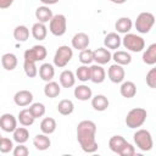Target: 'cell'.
I'll return each mask as SVG.
<instances>
[{"label": "cell", "instance_id": "5bb4252c", "mask_svg": "<svg viewBox=\"0 0 156 156\" xmlns=\"http://www.w3.org/2000/svg\"><path fill=\"white\" fill-rule=\"evenodd\" d=\"M106 78V72L102 68L101 65H93L90 67V80L95 84H100L105 80Z\"/></svg>", "mask_w": 156, "mask_h": 156}, {"label": "cell", "instance_id": "e575fe53", "mask_svg": "<svg viewBox=\"0 0 156 156\" xmlns=\"http://www.w3.org/2000/svg\"><path fill=\"white\" fill-rule=\"evenodd\" d=\"M76 78H78V80L80 82H88L90 80V67L88 65H82L77 68L76 71Z\"/></svg>", "mask_w": 156, "mask_h": 156}, {"label": "cell", "instance_id": "484cf974", "mask_svg": "<svg viewBox=\"0 0 156 156\" xmlns=\"http://www.w3.org/2000/svg\"><path fill=\"white\" fill-rule=\"evenodd\" d=\"M52 11L49 9V6L44 5V6H39L37 10H35V17L38 20V22H41V23H46L51 20L52 17Z\"/></svg>", "mask_w": 156, "mask_h": 156}, {"label": "cell", "instance_id": "4fadbf2b", "mask_svg": "<svg viewBox=\"0 0 156 156\" xmlns=\"http://www.w3.org/2000/svg\"><path fill=\"white\" fill-rule=\"evenodd\" d=\"M72 48L73 49H77V50H83V49H87L89 43H90V39H89V35L87 33H83V32H79V33H76L72 38Z\"/></svg>", "mask_w": 156, "mask_h": 156}, {"label": "cell", "instance_id": "7402d4cb", "mask_svg": "<svg viewBox=\"0 0 156 156\" xmlns=\"http://www.w3.org/2000/svg\"><path fill=\"white\" fill-rule=\"evenodd\" d=\"M60 84L63 88H72L76 84V76L72 71L65 69L60 74Z\"/></svg>", "mask_w": 156, "mask_h": 156}, {"label": "cell", "instance_id": "8fae6325", "mask_svg": "<svg viewBox=\"0 0 156 156\" xmlns=\"http://www.w3.org/2000/svg\"><path fill=\"white\" fill-rule=\"evenodd\" d=\"M13 101L17 106L20 107H24V106H28L33 102V94L29 91V90H18L15 96H13Z\"/></svg>", "mask_w": 156, "mask_h": 156}, {"label": "cell", "instance_id": "cb8c5ba5", "mask_svg": "<svg viewBox=\"0 0 156 156\" xmlns=\"http://www.w3.org/2000/svg\"><path fill=\"white\" fill-rule=\"evenodd\" d=\"M133 27V22L129 17H121L116 21L115 23V28L118 33H122V34H126V33H129V30L132 29Z\"/></svg>", "mask_w": 156, "mask_h": 156}, {"label": "cell", "instance_id": "ab89813d", "mask_svg": "<svg viewBox=\"0 0 156 156\" xmlns=\"http://www.w3.org/2000/svg\"><path fill=\"white\" fill-rule=\"evenodd\" d=\"M146 84L151 89L156 88V68H151L146 73Z\"/></svg>", "mask_w": 156, "mask_h": 156}, {"label": "cell", "instance_id": "836d02e7", "mask_svg": "<svg viewBox=\"0 0 156 156\" xmlns=\"http://www.w3.org/2000/svg\"><path fill=\"white\" fill-rule=\"evenodd\" d=\"M13 38L20 41V43H23V41H27V39L29 38V29L23 26V24H20L17 26L15 29H13Z\"/></svg>", "mask_w": 156, "mask_h": 156}, {"label": "cell", "instance_id": "f6af8a7d", "mask_svg": "<svg viewBox=\"0 0 156 156\" xmlns=\"http://www.w3.org/2000/svg\"><path fill=\"white\" fill-rule=\"evenodd\" d=\"M108 1H111L113 4H117V5H121V4H124L127 0H108Z\"/></svg>", "mask_w": 156, "mask_h": 156}, {"label": "cell", "instance_id": "3957f363", "mask_svg": "<svg viewBox=\"0 0 156 156\" xmlns=\"http://www.w3.org/2000/svg\"><path fill=\"white\" fill-rule=\"evenodd\" d=\"M122 44L127 50L132 52H140L145 49V40L140 35L133 33H126L122 38Z\"/></svg>", "mask_w": 156, "mask_h": 156}, {"label": "cell", "instance_id": "9a60e30c", "mask_svg": "<svg viewBox=\"0 0 156 156\" xmlns=\"http://www.w3.org/2000/svg\"><path fill=\"white\" fill-rule=\"evenodd\" d=\"M122 44V39L121 37L118 35V33H108L105 39H104V45L106 49H110V50H117Z\"/></svg>", "mask_w": 156, "mask_h": 156}, {"label": "cell", "instance_id": "d590c367", "mask_svg": "<svg viewBox=\"0 0 156 156\" xmlns=\"http://www.w3.org/2000/svg\"><path fill=\"white\" fill-rule=\"evenodd\" d=\"M23 69H24L26 76L29 77V78H34L38 74V68L35 66V62H33V61L24 60V62H23Z\"/></svg>", "mask_w": 156, "mask_h": 156}, {"label": "cell", "instance_id": "277c9868", "mask_svg": "<svg viewBox=\"0 0 156 156\" xmlns=\"http://www.w3.org/2000/svg\"><path fill=\"white\" fill-rule=\"evenodd\" d=\"M155 24V16L151 12H140L135 20V29L141 33V34H146L151 30V28Z\"/></svg>", "mask_w": 156, "mask_h": 156}, {"label": "cell", "instance_id": "ba28073f", "mask_svg": "<svg viewBox=\"0 0 156 156\" xmlns=\"http://www.w3.org/2000/svg\"><path fill=\"white\" fill-rule=\"evenodd\" d=\"M46 55H48V51L44 45H34L33 48L24 51L23 57H24V60L38 62V61H43L46 57Z\"/></svg>", "mask_w": 156, "mask_h": 156}, {"label": "cell", "instance_id": "d6a6232c", "mask_svg": "<svg viewBox=\"0 0 156 156\" xmlns=\"http://www.w3.org/2000/svg\"><path fill=\"white\" fill-rule=\"evenodd\" d=\"M12 133H13V140L18 144H24L29 139V132L26 127H17Z\"/></svg>", "mask_w": 156, "mask_h": 156}, {"label": "cell", "instance_id": "ffe728a7", "mask_svg": "<svg viewBox=\"0 0 156 156\" xmlns=\"http://www.w3.org/2000/svg\"><path fill=\"white\" fill-rule=\"evenodd\" d=\"M119 93L123 98L126 99H132L135 96L136 94V87L133 82L130 80H127V82H122L121 84V88H119Z\"/></svg>", "mask_w": 156, "mask_h": 156}, {"label": "cell", "instance_id": "ac0fdd59", "mask_svg": "<svg viewBox=\"0 0 156 156\" xmlns=\"http://www.w3.org/2000/svg\"><path fill=\"white\" fill-rule=\"evenodd\" d=\"M33 145L35 146L37 150L39 151H45L50 147L51 145V141H50V138L48 136V134H38L34 136L33 139Z\"/></svg>", "mask_w": 156, "mask_h": 156}, {"label": "cell", "instance_id": "7c38bea8", "mask_svg": "<svg viewBox=\"0 0 156 156\" xmlns=\"http://www.w3.org/2000/svg\"><path fill=\"white\" fill-rule=\"evenodd\" d=\"M111 58H112V54L106 48H98L93 51V60L98 65H101V66L106 65L107 62H110Z\"/></svg>", "mask_w": 156, "mask_h": 156}, {"label": "cell", "instance_id": "44dd1931", "mask_svg": "<svg viewBox=\"0 0 156 156\" xmlns=\"http://www.w3.org/2000/svg\"><path fill=\"white\" fill-rule=\"evenodd\" d=\"M30 33H32V35H33L34 39H37V40H44L46 38V34H48V28H46L45 23L37 22V23H34L32 26Z\"/></svg>", "mask_w": 156, "mask_h": 156}, {"label": "cell", "instance_id": "ee69618b", "mask_svg": "<svg viewBox=\"0 0 156 156\" xmlns=\"http://www.w3.org/2000/svg\"><path fill=\"white\" fill-rule=\"evenodd\" d=\"M44 5H46V6H49V5H55V4H57L60 0H40Z\"/></svg>", "mask_w": 156, "mask_h": 156}, {"label": "cell", "instance_id": "7a4b0ae2", "mask_svg": "<svg viewBox=\"0 0 156 156\" xmlns=\"http://www.w3.org/2000/svg\"><path fill=\"white\" fill-rule=\"evenodd\" d=\"M146 117H147V112L145 108L143 107H135V108H132L127 116H126V124L128 128L130 129H136L139 127H141L144 124V122L146 121Z\"/></svg>", "mask_w": 156, "mask_h": 156}, {"label": "cell", "instance_id": "7bdbcfd3", "mask_svg": "<svg viewBox=\"0 0 156 156\" xmlns=\"http://www.w3.org/2000/svg\"><path fill=\"white\" fill-rule=\"evenodd\" d=\"M15 0H0V9L1 10H5V9H9L12 4H13Z\"/></svg>", "mask_w": 156, "mask_h": 156}, {"label": "cell", "instance_id": "e0dca14e", "mask_svg": "<svg viewBox=\"0 0 156 156\" xmlns=\"http://www.w3.org/2000/svg\"><path fill=\"white\" fill-rule=\"evenodd\" d=\"M73 94H74V98H77V99L80 100V101H88V100H90L91 96H93L91 89H90L88 85H85V84H82V85L76 87Z\"/></svg>", "mask_w": 156, "mask_h": 156}, {"label": "cell", "instance_id": "30bf717a", "mask_svg": "<svg viewBox=\"0 0 156 156\" xmlns=\"http://www.w3.org/2000/svg\"><path fill=\"white\" fill-rule=\"evenodd\" d=\"M0 128L6 133H12L17 128V119L11 113H4L0 116Z\"/></svg>", "mask_w": 156, "mask_h": 156}, {"label": "cell", "instance_id": "8992f818", "mask_svg": "<svg viewBox=\"0 0 156 156\" xmlns=\"http://www.w3.org/2000/svg\"><path fill=\"white\" fill-rule=\"evenodd\" d=\"M134 143L141 151H150L154 146L151 133L146 129H138L134 133Z\"/></svg>", "mask_w": 156, "mask_h": 156}, {"label": "cell", "instance_id": "d6986e66", "mask_svg": "<svg viewBox=\"0 0 156 156\" xmlns=\"http://www.w3.org/2000/svg\"><path fill=\"white\" fill-rule=\"evenodd\" d=\"M108 105H110L108 99H107L105 95L98 94V95H95L94 98L91 96V106H93L94 110L102 112V111H105V110L108 107Z\"/></svg>", "mask_w": 156, "mask_h": 156}, {"label": "cell", "instance_id": "2e32d148", "mask_svg": "<svg viewBox=\"0 0 156 156\" xmlns=\"http://www.w3.org/2000/svg\"><path fill=\"white\" fill-rule=\"evenodd\" d=\"M17 63H18L17 56L12 52H6L1 56V66L6 71H13L17 67Z\"/></svg>", "mask_w": 156, "mask_h": 156}, {"label": "cell", "instance_id": "1f68e13d", "mask_svg": "<svg viewBox=\"0 0 156 156\" xmlns=\"http://www.w3.org/2000/svg\"><path fill=\"white\" fill-rule=\"evenodd\" d=\"M73 110H74V104H73L72 100H68V99L61 100V101L58 102V105H57V111H58V113H61V115H63V116L71 115V113L73 112Z\"/></svg>", "mask_w": 156, "mask_h": 156}, {"label": "cell", "instance_id": "f546056e", "mask_svg": "<svg viewBox=\"0 0 156 156\" xmlns=\"http://www.w3.org/2000/svg\"><path fill=\"white\" fill-rule=\"evenodd\" d=\"M56 121L52 118V117H45L41 122H40V130L44 133V134H52L55 130H56Z\"/></svg>", "mask_w": 156, "mask_h": 156}, {"label": "cell", "instance_id": "f1b7e54d", "mask_svg": "<svg viewBox=\"0 0 156 156\" xmlns=\"http://www.w3.org/2000/svg\"><path fill=\"white\" fill-rule=\"evenodd\" d=\"M143 62L146 65H155L156 63V43L149 45V48L143 54Z\"/></svg>", "mask_w": 156, "mask_h": 156}, {"label": "cell", "instance_id": "6da1fadb", "mask_svg": "<svg viewBox=\"0 0 156 156\" xmlns=\"http://www.w3.org/2000/svg\"><path fill=\"white\" fill-rule=\"evenodd\" d=\"M96 135V124L90 119H84L77 126V140L84 152L91 154L98 150Z\"/></svg>", "mask_w": 156, "mask_h": 156}, {"label": "cell", "instance_id": "d4e9b609", "mask_svg": "<svg viewBox=\"0 0 156 156\" xmlns=\"http://www.w3.org/2000/svg\"><path fill=\"white\" fill-rule=\"evenodd\" d=\"M55 76V68L51 63H43L39 67V77L44 80V82H50L52 80Z\"/></svg>", "mask_w": 156, "mask_h": 156}, {"label": "cell", "instance_id": "4dcf8cb0", "mask_svg": "<svg viewBox=\"0 0 156 156\" xmlns=\"http://www.w3.org/2000/svg\"><path fill=\"white\" fill-rule=\"evenodd\" d=\"M17 119L20 121V123H21L23 127H29V126H32V124L34 123V121H35V118H34L33 115L30 113L29 108H23V110H21L20 113H18V118H17Z\"/></svg>", "mask_w": 156, "mask_h": 156}, {"label": "cell", "instance_id": "603a6c76", "mask_svg": "<svg viewBox=\"0 0 156 156\" xmlns=\"http://www.w3.org/2000/svg\"><path fill=\"white\" fill-rule=\"evenodd\" d=\"M126 144H127V140L121 135H113L108 140V147L111 149V151H113V152H116L118 155H119L121 150L123 149V146Z\"/></svg>", "mask_w": 156, "mask_h": 156}, {"label": "cell", "instance_id": "8d00e7d4", "mask_svg": "<svg viewBox=\"0 0 156 156\" xmlns=\"http://www.w3.org/2000/svg\"><path fill=\"white\" fill-rule=\"evenodd\" d=\"M29 111H30V113L33 115L34 118L43 117V116L45 115V105L41 104V102H34V104H30V106H29Z\"/></svg>", "mask_w": 156, "mask_h": 156}, {"label": "cell", "instance_id": "83f0119b", "mask_svg": "<svg viewBox=\"0 0 156 156\" xmlns=\"http://www.w3.org/2000/svg\"><path fill=\"white\" fill-rule=\"evenodd\" d=\"M61 93V88L58 85V83L54 82V80H50V82H46L45 87H44V94L45 96L50 98V99H54V98H57Z\"/></svg>", "mask_w": 156, "mask_h": 156}, {"label": "cell", "instance_id": "bcb514c9", "mask_svg": "<svg viewBox=\"0 0 156 156\" xmlns=\"http://www.w3.org/2000/svg\"><path fill=\"white\" fill-rule=\"evenodd\" d=\"M1 138H2V136H1V134H0V140H1Z\"/></svg>", "mask_w": 156, "mask_h": 156}, {"label": "cell", "instance_id": "9c48e42d", "mask_svg": "<svg viewBox=\"0 0 156 156\" xmlns=\"http://www.w3.org/2000/svg\"><path fill=\"white\" fill-rule=\"evenodd\" d=\"M107 77L112 83H116V84L122 83L124 80V77H126V72H124L123 66H121L118 63L111 65L107 69Z\"/></svg>", "mask_w": 156, "mask_h": 156}, {"label": "cell", "instance_id": "f35d334b", "mask_svg": "<svg viewBox=\"0 0 156 156\" xmlns=\"http://www.w3.org/2000/svg\"><path fill=\"white\" fill-rule=\"evenodd\" d=\"M13 149V143L10 138H1L0 140V152L1 154H9Z\"/></svg>", "mask_w": 156, "mask_h": 156}, {"label": "cell", "instance_id": "52a82bcc", "mask_svg": "<svg viewBox=\"0 0 156 156\" xmlns=\"http://www.w3.org/2000/svg\"><path fill=\"white\" fill-rule=\"evenodd\" d=\"M73 57V50L72 48H69L68 45H61L58 46V49L55 52L54 56V65L56 67H65L67 66V63L71 61V58Z\"/></svg>", "mask_w": 156, "mask_h": 156}, {"label": "cell", "instance_id": "5b68a950", "mask_svg": "<svg viewBox=\"0 0 156 156\" xmlns=\"http://www.w3.org/2000/svg\"><path fill=\"white\" fill-rule=\"evenodd\" d=\"M49 29L55 37H62L67 30V20L62 13L54 15L49 21Z\"/></svg>", "mask_w": 156, "mask_h": 156}, {"label": "cell", "instance_id": "4316f807", "mask_svg": "<svg viewBox=\"0 0 156 156\" xmlns=\"http://www.w3.org/2000/svg\"><path fill=\"white\" fill-rule=\"evenodd\" d=\"M111 60H113L116 63H118L121 66H126V65H129L132 62V56L127 51L117 50L116 52L112 54V58Z\"/></svg>", "mask_w": 156, "mask_h": 156}, {"label": "cell", "instance_id": "60d3db41", "mask_svg": "<svg viewBox=\"0 0 156 156\" xmlns=\"http://www.w3.org/2000/svg\"><path fill=\"white\" fill-rule=\"evenodd\" d=\"M12 154L13 156H27L29 154V150L24 144H18L12 149Z\"/></svg>", "mask_w": 156, "mask_h": 156}, {"label": "cell", "instance_id": "b9f144b4", "mask_svg": "<svg viewBox=\"0 0 156 156\" xmlns=\"http://www.w3.org/2000/svg\"><path fill=\"white\" fill-rule=\"evenodd\" d=\"M134 154H135V149H134V146H133L132 144H129L128 141H127V144L123 146V149H122L121 152H119L121 156H133Z\"/></svg>", "mask_w": 156, "mask_h": 156}, {"label": "cell", "instance_id": "74e56055", "mask_svg": "<svg viewBox=\"0 0 156 156\" xmlns=\"http://www.w3.org/2000/svg\"><path fill=\"white\" fill-rule=\"evenodd\" d=\"M79 61L82 65H90L94 60H93V50L90 49H83L79 52Z\"/></svg>", "mask_w": 156, "mask_h": 156}]
</instances>
